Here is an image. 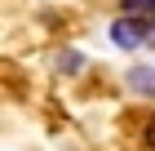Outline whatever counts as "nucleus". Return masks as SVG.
Segmentation results:
<instances>
[{
    "instance_id": "1",
    "label": "nucleus",
    "mask_w": 155,
    "mask_h": 151,
    "mask_svg": "<svg viewBox=\"0 0 155 151\" xmlns=\"http://www.w3.org/2000/svg\"><path fill=\"white\" fill-rule=\"evenodd\" d=\"M111 40H115L120 49H142V45H146V22L124 13V18H115V22H111Z\"/></svg>"
},
{
    "instance_id": "2",
    "label": "nucleus",
    "mask_w": 155,
    "mask_h": 151,
    "mask_svg": "<svg viewBox=\"0 0 155 151\" xmlns=\"http://www.w3.org/2000/svg\"><path fill=\"white\" fill-rule=\"evenodd\" d=\"M129 84H133L137 93H155V71H151V67H133Z\"/></svg>"
},
{
    "instance_id": "3",
    "label": "nucleus",
    "mask_w": 155,
    "mask_h": 151,
    "mask_svg": "<svg viewBox=\"0 0 155 151\" xmlns=\"http://www.w3.org/2000/svg\"><path fill=\"white\" fill-rule=\"evenodd\" d=\"M124 9H129V18H151L155 0H124Z\"/></svg>"
},
{
    "instance_id": "4",
    "label": "nucleus",
    "mask_w": 155,
    "mask_h": 151,
    "mask_svg": "<svg viewBox=\"0 0 155 151\" xmlns=\"http://www.w3.org/2000/svg\"><path fill=\"white\" fill-rule=\"evenodd\" d=\"M58 67H62V71H80V67H84V58L75 53V49H67V53L58 58Z\"/></svg>"
},
{
    "instance_id": "5",
    "label": "nucleus",
    "mask_w": 155,
    "mask_h": 151,
    "mask_svg": "<svg viewBox=\"0 0 155 151\" xmlns=\"http://www.w3.org/2000/svg\"><path fill=\"white\" fill-rule=\"evenodd\" d=\"M142 142H146V147H151V151H155V116H151V120H146V129H142Z\"/></svg>"
}]
</instances>
